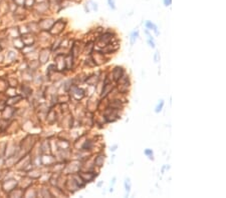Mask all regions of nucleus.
<instances>
[{"mask_svg": "<svg viewBox=\"0 0 226 198\" xmlns=\"http://www.w3.org/2000/svg\"><path fill=\"white\" fill-rule=\"evenodd\" d=\"M48 56H49V53H48L47 50L44 49L41 51L40 54H39V61H40V63H45L48 59Z\"/></svg>", "mask_w": 226, "mask_h": 198, "instance_id": "f03ea898", "label": "nucleus"}, {"mask_svg": "<svg viewBox=\"0 0 226 198\" xmlns=\"http://www.w3.org/2000/svg\"><path fill=\"white\" fill-rule=\"evenodd\" d=\"M139 36V31H134V32L131 34V37H130V39H131V45H133V44L135 43V41H136V39H137V37Z\"/></svg>", "mask_w": 226, "mask_h": 198, "instance_id": "0eeeda50", "label": "nucleus"}, {"mask_svg": "<svg viewBox=\"0 0 226 198\" xmlns=\"http://www.w3.org/2000/svg\"><path fill=\"white\" fill-rule=\"evenodd\" d=\"M148 43L150 44V46H151L152 48L155 47V43H154V41H153V39H149V40H148Z\"/></svg>", "mask_w": 226, "mask_h": 198, "instance_id": "dca6fc26", "label": "nucleus"}, {"mask_svg": "<svg viewBox=\"0 0 226 198\" xmlns=\"http://www.w3.org/2000/svg\"><path fill=\"white\" fill-rule=\"evenodd\" d=\"M144 154L146 155V156H148L150 159H154L153 158V151L152 149H145V151H144Z\"/></svg>", "mask_w": 226, "mask_h": 198, "instance_id": "9d476101", "label": "nucleus"}, {"mask_svg": "<svg viewBox=\"0 0 226 198\" xmlns=\"http://www.w3.org/2000/svg\"><path fill=\"white\" fill-rule=\"evenodd\" d=\"M158 53H159V52H156V54H155V56H154L155 62H158Z\"/></svg>", "mask_w": 226, "mask_h": 198, "instance_id": "6ab92c4d", "label": "nucleus"}, {"mask_svg": "<svg viewBox=\"0 0 226 198\" xmlns=\"http://www.w3.org/2000/svg\"><path fill=\"white\" fill-rule=\"evenodd\" d=\"M34 2H35V0H24V5H25L26 7H32Z\"/></svg>", "mask_w": 226, "mask_h": 198, "instance_id": "f8f14e48", "label": "nucleus"}, {"mask_svg": "<svg viewBox=\"0 0 226 198\" xmlns=\"http://www.w3.org/2000/svg\"><path fill=\"white\" fill-rule=\"evenodd\" d=\"M112 89H113L112 84H107V85H105V88H104V91H103V94H102V96H103V97L106 96V95H107Z\"/></svg>", "mask_w": 226, "mask_h": 198, "instance_id": "423d86ee", "label": "nucleus"}, {"mask_svg": "<svg viewBox=\"0 0 226 198\" xmlns=\"http://www.w3.org/2000/svg\"><path fill=\"white\" fill-rule=\"evenodd\" d=\"M104 161H105V156L104 155H99L96 158V165L101 167V166H103Z\"/></svg>", "mask_w": 226, "mask_h": 198, "instance_id": "39448f33", "label": "nucleus"}, {"mask_svg": "<svg viewBox=\"0 0 226 198\" xmlns=\"http://www.w3.org/2000/svg\"><path fill=\"white\" fill-rule=\"evenodd\" d=\"M123 75V68L122 67H116L114 70V77L115 79H120L121 78V76Z\"/></svg>", "mask_w": 226, "mask_h": 198, "instance_id": "20e7f679", "label": "nucleus"}, {"mask_svg": "<svg viewBox=\"0 0 226 198\" xmlns=\"http://www.w3.org/2000/svg\"><path fill=\"white\" fill-rule=\"evenodd\" d=\"M145 26L147 29H150V30H154L155 33H156L157 35L159 34L158 32V27H157V25H155L154 23H152L151 21H146L145 22Z\"/></svg>", "mask_w": 226, "mask_h": 198, "instance_id": "7ed1b4c3", "label": "nucleus"}, {"mask_svg": "<svg viewBox=\"0 0 226 198\" xmlns=\"http://www.w3.org/2000/svg\"><path fill=\"white\" fill-rule=\"evenodd\" d=\"M16 185H17L16 180L8 179V180H5V181L3 182V184H2V188H3V190L5 191V192L9 193L10 191H12L13 189L16 187Z\"/></svg>", "mask_w": 226, "mask_h": 198, "instance_id": "f257e3e1", "label": "nucleus"}, {"mask_svg": "<svg viewBox=\"0 0 226 198\" xmlns=\"http://www.w3.org/2000/svg\"><path fill=\"white\" fill-rule=\"evenodd\" d=\"M108 4L113 10L116 9V2H115V0H108Z\"/></svg>", "mask_w": 226, "mask_h": 198, "instance_id": "ddd939ff", "label": "nucleus"}, {"mask_svg": "<svg viewBox=\"0 0 226 198\" xmlns=\"http://www.w3.org/2000/svg\"><path fill=\"white\" fill-rule=\"evenodd\" d=\"M125 189H126V192H127V195L126 196L128 197V195H129V192L131 190V182H130V179L127 178L125 180Z\"/></svg>", "mask_w": 226, "mask_h": 198, "instance_id": "6e6552de", "label": "nucleus"}, {"mask_svg": "<svg viewBox=\"0 0 226 198\" xmlns=\"http://www.w3.org/2000/svg\"><path fill=\"white\" fill-rule=\"evenodd\" d=\"M163 106H164V100H160V102L158 103V105H157L156 108H155V112L159 113L162 109H163Z\"/></svg>", "mask_w": 226, "mask_h": 198, "instance_id": "1a4fd4ad", "label": "nucleus"}, {"mask_svg": "<svg viewBox=\"0 0 226 198\" xmlns=\"http://www.w3.org/2000/svg\"><path fill=\"white\" fill-rule=\"evenodd\" d=\"M92 7H94V9L97 11V4L95 3V2H92Z\"/></svg>", "mask_w": 226, "mask_h": 198, "instance_id": "a211bd4d", "label": "nucleus"}, {"mask_svg": "<svg viewBox=\"0 0 226 198\" xmlns=\"http://www.w3.org/2000/svg\"><path fill=\"white\" fill-rule=\"evenodd\" d=\"M117 148H118V145H117V144H115V145H113L112 147H111V151H116Z\"/></svg>", "mask_w": 226, "mask_h": 198, "instance_id": "f3484780", "label": "nucleus"}, {"mask_svg": "<svg viewBox=\"0 0 226 198\" xmlns=\"http://www.w3.org/2000/svg\"><path fill=\"white\" fill-rule=\"evenodd\" d=\"M5 143H6V142H2V143H0V157H2V156H3V154H4V153H5V150H6V146H4V147L2 148V146H3V145H4V144H5ZM6 145H7V144H6Z\"/></svg>", "mask_w": 226, "mask_h": 198, "instance_id": "9b49d317", "label": "nucleus"}, {"mask_svg": "<svg viewBox=\"0 0 226 198\" xmlns=\"http://www.w3.org/2000/svg\"><path fill=\"white\" fill-rule=\"evenodd\" d=\"M115 182H116V178H115V177H114V178H113V182H112L113 185H114V184H115Z\"/></svg>", "mask_w": 226, "mask_h": 198, "instance_id": "aec40b11", "label": "nucleus"}, {"mask_svg": "<svg viewBox=\"0 0 226 198\" xmlns=\"http://www.w3.org/2000/svg\"><path fill=\"white\" fill-rule=\"evenodd\" d=\"M15 4L18 6H23L24 5V0H14Z\"/></svg>", "mask_w": 226, "mask_h": 198, "instance_id": "4468645a", "label": "nucleus"}, {"mask_svg": "<svg viewBox=\"0 0 226 198\" xmlns=\"http://www.w3.org/2000/svg\"><path fill=\"white\" fill-rule=\"evenodd\" d=\"M163 2L165 6H170L172 4V0H163Z\"/></svg>", "mask_w": 226, "mask_h": 198, "instance_id": "2eb2a0df", "label": "nucleus"}]
</instances>
